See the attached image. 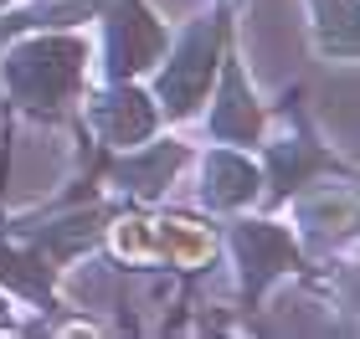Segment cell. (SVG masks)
Instances as JSON below:
<instances>
[{
	"label": "cell",
	"mask_w": 360,
	"mask_h": 339,
	"mask_svg": "<svg viewBox=\"0 0 360 339\" xmlns=\"http://www.w3.org/2000/svg\"><path fill=\"white\" fill-rule=\"evenodd\" d=\"M93 77L88 26H41L0 41V103L26 124H77Z\"/></svg>",
	"instance_id": "obj_1"
},
{
	"label": "cell",
	"mask_w": 360,
	"mask_h": 339,
	"mask_svg": "<svg viewBox=\"0 0 360 339\" xmlns=\"http://www.w3.org/2000/svg\"><path fill=\"white\" fill-rule=\"evenodd\" d=\"M232 41H237V0H211L206 11H195L180 26H170L165 52L144 72V88H150L165 128H186L201 113Z\"/></svg>",
	"instance_id": "obj_2"
},
{
	"label": "cell",
	"mask_w": 360,
	"mask_h": 339,
	"mask_svg": "<svg viewBox=\"0 0 360 339\" xmlns=\"http://www.w3.org/2000/svg\"><path fill=\"white\" fill-rule=\"evenodd\" d=\"M221 257L232 262V283H237V298L248 314L268 309V298L283 283L309 278V257L283 216H257V211L226 216L221 221Z\"/></svg>",
	"instance_id": "obj_3"
},
{
	"label": "cell",
	"mask_w": 360,
	"mask_h": 339,
	"mask_svg": "<svg viewBox=\"0 0 360 339\" xmlns=\"http://www.w3.org/2000/svg\"><path fill=\"white\" fill-rule=\"evenodd\" d=\"M278 216L293 226L299 247L309 262H335V257L355 252V221H360V201H355V175H314L299 190H288L278 201Z\"/></svg>",
	"instance_id": "obj_4"
},
{
	"label": "cell",
	"mask_w": 360,
	"mask_h": 339,
	"mask_svg": "<svg viewBox=\"0 0 360 339\" xmlns=\"http://www.w3.org/2000/svg\"><path fill=\"white\" fill-rule=\"evenodd\" d=\"M98 41H93V72L119 83V77H144L160 62L170 41V21L155 0H103L98 6Z\"/></svg>",
	"instance_id": "obj_5"
},
{
	"label": "cell",
	"mask_w": 360,
	"mask_h": 339,
	"mask_svg": "<svg viewBox=\"0 0 360 339\" xmlns=\"http://www.w3.org/2000/svg\"><path fill=\"white\" fill-rule=\"evenodd\" d=\"M257 165H263V180H268V206H278L288 190H299L304 180L314 175H330V170H355L350 159H340L330 144L314 134L304 108H273V124L263 144H257Z\"/></svg>",
	"instance_id": "obj_6"
},
{
	"label": "cell",
	"mask_w": 360,
	"mask_h": 339,
	"mask_svg": "<svg viewBox=\"0 0 360 339\" xmlns=\"http://www.w3.org/2000/svg\"><path fill=\"white\" fill-rule=\"evenodd\" d=\"M195 119L206 128V144H237V149H257V144H263L268 124H273V103L263 98V88L252 83L237 41L226 46V57L217 67V83H211Z\"/></svg>",
	"instance_id": "obj_7"
},
{
	"label": "cell",
	"mask_w": 360,
	"mask_h": 339,
	"mask_svg": "<svg viewBox=\"0 0 360 339\" xmlns=\"http://www.w3.org/2000/svg\"><path fill=\"white\" fill-rule=\"evenodd\" d=\"M77 128H88V139L98 149L119 154V149L155 139L165 124H160V108L150 98V88H144V77H119V83L93 77V88L77 103Z\"/></svg>",
	"instance_id": "obj_8"
},
{
	"label": "cell",
	"mask_w": 360,
	"mask_h": 339,
	"mask_svg": "<svg viewBox=\"0 0 360 339\" xmlns=\"http://www.w3.org/2000/svg\"><path fill=\"white\" fill-rule=\"evenodd\" d=\"M191 185H195V206L211 221L242 216L268 206V180L257 165V149H237V144H206L191 154Z\"/></svg>",
	"instance_id": "obj_9"
},
{
	"label": "cell",
	"mask_w": 360,
	"mask_h": 339,
	"mask_svg": "<svg viewBox=\"0 0 360 339\" xmlns=\"http://www.w3.org/2000/svg\"><path fill=\"white\" fill-rule=\"evenodd\" d=\"M191 154H195V144H186L175 128H160L155 139L113 154V165L103 170V185L113 196L134 201V206H160L180 180H186Z\"/></svg>",
	"instance_id": "obj_10"
},
{
	"label": "cell",
	"mask_w": 360,
	"mask_h": 339,
	"mask_svg": "<svg viewBox=\"0 0 360 339\" xmlns=\"http://www.w3.org/2000/svg\"><path fill=\"white\" fill-rule=\"evenodd\" d=\"M221 257V226L186 216V211H155V267L201 272Z\"/></svg>",
	"instance_id": "obj_11"
},
{
	"label": "cell",
	"mask_w": 360,
	"mask_h": 339,
	"mask_svg": "<svg viewBox=\"0 0 360 339\" xmlns=\"http://www.w3.org/2000/svg\"><path fill=\"white\" fill-rule=\"evenodd\" d=\"M309 15V46L319 62L355 67L360 57V0H304Z\"/></svg>",
	"instance_id": "obj_12"
},
{
	"label": "cell",
	"mask_w": 360,
	"mask_h": 339,
	"mask_svg": "<svg viewBox=\"0 0 360 339\" xmlns=\"http://www.w3.org/2000/svg\"><path fill=\"white\" fill-rule=\"evenodd\" d=\"M11 6H15V0H0V11H11Z\"/></svg>",
	"instance_id": "obj_13"
}]
</instances>
